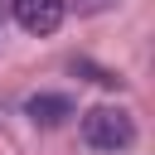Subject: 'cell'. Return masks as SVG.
Returning <instances> with one entry per match:
<instances>
[{
	"mask_svg": "<svg viewBox=\"0 0 155 155\" xmlns=\"http://www.w3.org/2000/svg\"><path fill=\"white\" fill-rule=\"evenodd\" d=\"M78 131H82V140H87L92 150H107V155L136 145V116H131L126 107H107V102H102V107H87L82 121H78Z\"/></svg>",
	"mask_w": 155,
	"mask_h": 155,
	"instance_id": "1",
	"label": "cell"
},
{
	"mask_svg": "<svg viewBox=\"0 0 155 155\" xmlns=\"http://www.w3.org/2000/svg\"><path fill=\"white\" fill-rule=\"evenodd\" d=\"M10 15H15V24L24 29V34H53L58 24H63V15H68V5L63 0H10Z\"/></svg>",
	"mask_w": 155,
	"mask_h": 155,
	"instance_id": "2",
	"label": "cell"
},
{
	"mask_svg": "<svg viewBox=\"0 0 155 155\" xmlns=\"http://www.w3.org/2000/svg\"><path fill=\"white\" fill-rule=\"evenodd\" d=\"M24 116L34 126H63L73 116V97L68 92H34V97H24Z\"/></svg>",
	"mask_w": 155,
	"mask_h": 155,
	"instance_id": "3",
	"label": "cell"
},
{
	"mask_svg": "<svg viewBox=\"0 0 155 155\" xmlns=\"http://www.w3.org/2000/svg\"><path fill=\"white\" fill-rule=\"evenodd\" d=\"M82 15H102V10H111V5H121V0H73Z\"/></svg>",
	"mask_w": 155,
	"mask_h": 155,
	"instance_id": "4",
	"label": "cell"
}]
</instances>
